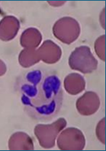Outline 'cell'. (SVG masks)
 I'll return each mask as SVG.
<instances>
[{
    "instance_id": "1",
    "label": "cell",
    "mask_w": 106,
    "mask_h": 151,
    "mask_svg": "<svg viewBox=\"0 0 106 151\" xmlns=\"http://www.w3.org/2000/svg\"><path fill=\"white\" fill-rule=\"evenodd\" d=\"M16 88L26 113L33 120L48 122L60 113L63 91L54 72L41 69L26 72L18 79Z\"/></svg>"
},
{
    "instance_id": "2",
    "label": "cell",
    "mask_w": 106,
    "mask_h": 151,
    "mask_svg": "<svg viewBox=\"0 0 106 151\" xmlns=\"http://www.w3.org/2000/svg\"><path fill=\"white\" fill-rule=\"evenodd\" d=\"M69 66L72 69L84 74H89L97 68V61L87 46H80L75 49L69 57Z\"/></svg>"
},
{
    "instance_id": "3",
    "label": "cell",
    "mask_w": 106,
    "mask_h": 151,
    "mask_svg": "<svg viewBox=\"0 0 106 151\" xmlns=\"http://www.w3.org/2000/svg\"><path fill=\"white\" fill-rule=\"evenodd\" d=\"M100 107V98L96 93L92 91L86 92L76 102V108L80 114L90 115L97 112Z\"/></svg>"
},
{
    "instance_id": "4",
    "label": "cell",
    "mask_w": 106,
    "mask_h": 151,
    "mask_svg": "<svg viewBox=\"0 0 106 151\" xmlns=\"http://www.w3.org/2000/svg\"><path fill=\"white\" fill-rule=\"evenodd\" d=\"M104 41H105V36L102 35L100 37L98 38L96 42V44L100 45V49L96 50L97 54L98 56H100V58L102 61H105V53H104V51H105V47H104V46H105V42Z\"/></svg>"
},
{
    "instance_id": "5",
    "label": "cell",
    "mask_w": 106,
    "mask_h": 151,
    "mask_svg": "<svg viewBox=\"0 0 106 151\" xmlns=\"http://www.w3.org/2000/svg\"><path fill=\"white\" fill-rule=\"evenodd\" d=\"M105 119L103 118L100 122L97 125V138L102 142L103 144L105 143Z\"/></svg>"
}]
</instances>
